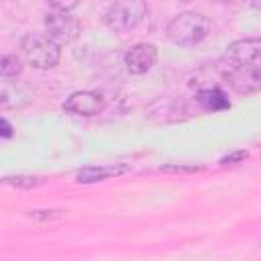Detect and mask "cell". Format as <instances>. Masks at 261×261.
<instances>
[{
	"instance_id": "cell-1",
	"label": "cell",
	"mask_w": 261,
	"mask_h": 261,
	"mask_svg": "<svg viewBox=\"0 0 261 261\" xmlns=\"http://www.w3.org/2000/svg\"><path fill=\"white\" fill-rule=\"evenodd\" d=\"M208 33H210L208 16L192 10L175 14L165 27L167 41L177 47H196L208 37Z\"/></svg>"
},
{
	"instance_id": "cell-2",
	"label": "cell",
	"mask_w": 261,
	"mask_h": 261,
	"mask_svg": "<svg viewBox=\"0 0 261 261\" xmlns=\"http://www.w3.org/2000/svg\"><path fill=\"white\" fill-rule=\"evenodd\" d=\"M147 12L145 0H114L104 12V24L114 33H130L145 20Z\"/></svg>"
},
{
	"instance_id": "cell-3",
	"label": "cell",
	"mask_w": 261,
	"mask_h": 261,
	"mask_svg": "<svg viewBox=\"0 0 261 261\" xmlns=\"http://www.w3.org/2000/svg\"><path fill=\"white\" fill-rule=\"evenodd\" d=\"M20 51L29 65L35 69H51L61 59V49L47 35L27 33L20 39Z\"/></svg>"
},
{
	"instance_id": "cell-4",
	"label": "cell",
	"mask_w": 261,
	"mask_h": 261,
	"mask_svg": "<svg viewBox=\"0 0 261 261\" xmlns=\"http://www.w3.org/2000/svg\"><path fill=\"white\" fill-rule=\"evenodd\" d=\"M43 24H45V35L55 45H59V47L73 43L80 37V31H82L80 20L69 10H55V8H51L45 14Z\"/></svg>"
},
{
	"instance_id": "cell-5",
	"label": "cell",
	"mask_w": 261,
	"mask_h": 261,
	"mask_svg": "<svg viewBox=\"0 0 261 261\" xmlns=\"http://www.w3.org/2000/svg\"><path fill=\"white\" fill-rule=\"evenodd\" d=\"M220 77L241 96L257 94L261 88V69L259 65H241L230 63L220 69Z\"/></svg>"
},
{
	"instance_id": "cell-6",
	"label": "cell",
	"mask_w": 261,
	"mask_h": 261,
	"mask_svg": "<svg viewBox=\"0 0 261 261\" xmlns=\"http://www.w3.org/2000/svg\"><path fill=\"white\" fill-rule=\"evenodd\" d=\"M61 108L75 116H96L106 108V98L92 90H77L65 98Z\"/></svg>"
},
{
	"instance_id": "cell-7",
	"label": "cell",
	"mask_w": 261,
	"mask_h": 261,
	"mask_svg": "<svg viewBox=\"0 0 261 261\" xmlns=\"http://www.w3.org/2000/svg\"><path fill=\"white\" fill-rule=\"evenodd\" d=\"M159 51L153 43H137L124 53V67L133 75H143L157 63Z\"/></svg>"
},
{
	"instance_id": "cell-8",
	"label": "cell",
	"mask_w": 261,
	"mask_h": 261,
	"mask_svg": "<svg viewBox=\"0 0 261 261\" xmlns=\"http://www.w3.org/2000/svg\"><path fill=\"white\" fill-rule=\"evenodd\" d=\"M226 59L230 63H241V65H259L261 41L257 37H247V39H237L228 43Z\"/></svg>"
},
{
	"instance_id": "cell-9",
	"label": "cell",
	"mask_w": 261,
	"mask_h": 261,
	"mask_svg": "<svg viewBox=\"0 0 261 261\" xmlns=\"http://www.w3.org/2000/svg\"><path fill=\"white\" fill-rule=\"evenodd\" d=\"M130 171V165L126 163H108V165H88V167H80L75 169V181L77 184H98V181H106L118 175H124Z\"/></svg>"
},
{
	"instance_id": "cell-10",
	"label": "cell",
	"mask_w": 261,
	"mask_h": 261,
	"mask_svg": "<svg viewBox=\"0 0 261 261\" xmlns=\"http://www.w3.org/2000/svg\"><path fill=\"white\" fill-rule=\"evenodd\" d=\"M196 102L202 106V110L206 112H218V110H226L230 108V100L226 98V94L216 88V86H208V88H200L196 92Z\"/></svg>"
},
{
	"instance_id": "cell-11",
	"label": "cell",
	"mask_w": 261,
	"mask_h": 261,
	"mask_svg": "<svg viewBox=\"0 0 261 261\" xmlns=\"http://www.w3.org/2000/svg\"><path fill=\"white\" fill-rule=\"evenodd\" d=\"M0 184L12 186V188H20V190H35V188L45 186V179L39 177V175L18 173V175H4V177H0Z\"/></svg>"
},
{
	"instance_id": "cell-12",
	"label": "cell",
	"mask_w": 261,
	"mask_h": 261,
	"mask_svg": "<svg viewBox=\"0 0 261 261\" xmlns=\"http://www.w3.org/2000/svg\"><path fill=\"white\" fill-rule=\"evenodd\" d=\"M22 73V59L12 53L0 55V77H16Z\"/></svg>"
},
{
	"instance_id": "cell-13",
	"label": "cell",
	"mask_w": 261,
	"mask_h": 261,
	"mask_svg": "<svg viewBox=\"0 0 261 261\" xmlns=\"http://www.w3.org/2000/svg\"><path fill=\"white\" fill-rule=\"evenodd\" d=\"M159 169L165 171V173H196V171H202L204 167L202 165H177V163H169V165H161Z\"/></svg>"
},
{
	"instance_id": "cell-14",
	"label": "cell",
	"mask_w": 261,
	"mask_h": 261,
	"mask_svg": "<svg viewBox=\"0 0 261 261\" xmlns=\"http://www.w3.org/2000/svg\"><path fill=\"white\" fill-rule=\"evenodd\" d=\"M247 157H249V151L239 149V151H232V153L224 155V157L220 159V165H234V163H243Z\"/></svg>"
},
{
	"instance_id": "cell-15",
	"label": "cell",
	"mask_w": 261,
	"mask_h": 261,
	"mask_svg": "<svg viewBox=\"0 0 261 261\" xmlns=\"http://www.w3.org/2000/svg\"><path fill=\"white\" fill-rule=\"evenodd\" d=\"M51 8H55V10H73V8H77L80 6V2L82 0H45Z\"/></svg>"
},
{
	"instance_id": "cell-16",
	"label": "cell",
	"mask_w": 261,
	"mask_h": 261,
	"mask_svg": "<svg viewBox=\"0 0 261 261\" xmlns=\"http://www.w3.org/2000/svg\"><path fill=\"white\" fill-rule=\"evenodd\" d=\"M31 216L33 218H39V220H47V218L61 216V210H57V208H51V210H31Z\"/></svg>"
},
{
	"instance_id": "cell-17",
	"label": "cell",
	"mask_w": 261,
	"mask_h": 261,
	"mask_svg": "<svg viewBox=\"0 0 261 261\" xmlns=\"http://www.w3.org/2000/svg\"><path fill=\"white\" fill-rule=\"evenodd\" d=\"M0 137H6V139L12 137V124L4 118H0Z\"/></svg>"
},
{
	"instance_id": "cell-18",
	"label": "cell",
	"mask_w": 261,
	"mask_h": 261,
	"mask_svg": "<svg viewBox=\"0 0 261 261\" xmlns=\"http://www.w3.org/2000/svg\"><path fill=\"white\" fill-rule=\"evenodd\" d=\"M179 2H192V0H179Z\"/></svg>"
}]
</instances>
